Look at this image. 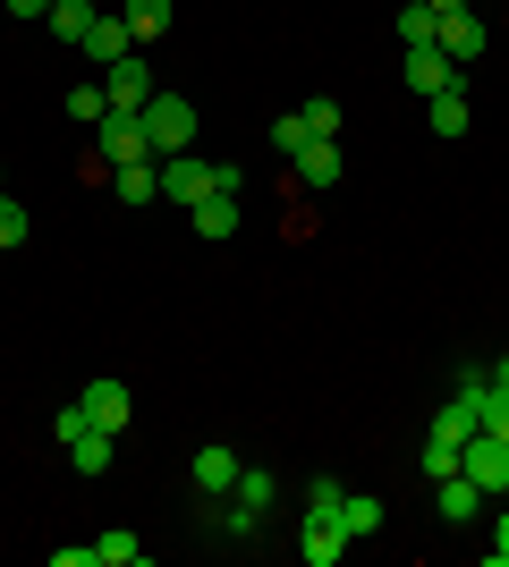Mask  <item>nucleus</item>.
<instances>
[{"instance_id":"nucleus-29","label":"nucleus","mask_w":509,"mask_h":567,"mask_svg":"<svg viewBox=\"0 0 509 567\" xmlns=\"http://www.w3.org/2000/svg\"><path fill=\"white\" fill-rule=\"evenodd\" d=\"M0 246H26V213L9 204V195H0Z\"/></svg>"},{"instance_id":"nucleus-20","label":"nucleus","mask_w":509,"mask_h":567,"mask_svg":"<svg viewBox=\"0 0 509 567\" xmlns=\"http://www.w3.org/2000/svg\"><path fill=\"white\" fill-rule=\"evenodd\" d=\"M120 195H128V204H153V195H162V162H128L120 169Z\"/></svg>"},{"instance_id":"nucleus-3","label":"nucleus","mask_w":509,"mask_h":567,"mask_svg":"<svg viewBox=\"0 0 509 567\" xmlns=\"http://www.w3.org/2000/svg\"><path fill=\"white\" fill-rule=\"evenodd\" d=\"M485 399H492V381H485V373H459V399L434 415V441H450V450H459L467 432H485Z\"/></svg>"},{"instance_id":"nucleus-8","label":"nucleus","mask_w":509,"mask_h":567,"mask_svg":"<svg viewBox=\"0 0 509 567\" xmlns=\"http://www.w3.org/2000/svg\"><path fill=\"white\" fill-rule=\"evenodd\" d=\"M162 195H170V204H204V195H213V162H195V153H162Z\"/></svg>"},{"instance_id":"nucleus-2","label":"nucleus","mask_w":509,"mask_h":567,"mask_svg":"<svg viewBox=\"0 0 509 567\" xmlns=\"http://www.w3.org/2000/svg\"><path fill=\"white\" fill-rule=\"evenodd\" d=\"M94 162H111V169H128V162H153L145 111H102V118H94Z\"/></svg>"},{"instance_id":"nucleus-5","label":"nucleus","mask_w":509,"mask_h":567,"mask_svg":"<svg viewBox=\"0 0 509 567\" xmlns=\"http://www.w3.org/2000/svg\"><path fill=\"white\" fill-rule=\"evenodd\" d=\"M459 474H476V492H509V441L501 432H467L459 441Z\"/></svg>"},{"instance_id":"nucleus-17","label":"nucleus","mask_w":509,"mask_h":567,"mask_svg":"<svg viewBox=\"0 0 509 567\" xmlns=\"http://www.w3.org/2000/svg\"><path fill=\"white\" fill-rule=\"evenodd\" d=\"M425 118H434V136H467V94H459V85L425 94Z\"/></svg>"},{"instance_id":"nucleus-11","label":"nucleus","mask_w":509,"mask_h":567,"mask_svg":"<svg viewBox=\"0 0 509 567\" xmlns=\"http://www.w3.org/2000/svg\"><path fill=\"white\" fill-rule=\"evenodd\" d=\"M399 76H408L416 94H441V85H459V60H450L441 43H416V51H408V69H399Z\"/></svg>"},{"instance_id":"nucleus-24","label":"nucleus","mask_w":509,"mask_h":567,"mask_svg":"<svg viewBox=\"0 0 509 567\" xmlns=\"http://www.w3.org/2000/svg\"><path fill=\"white\" fill-rule=\"evenodd\" d=\"M170 25V0H128V34L145 43V34H162Z\"/></svg>"},{"instance_id":"nucleus-31","label":"nucleus","mask_w":509,"mask_h":567,"mask_svg":"<svg viewBox=\"0 0 509 567\" xmlns=\"http://www.w3.org/2000/svg\"><path fill=\"white\" fill-rule=\"evenodd\" d=\"M492 567H509V517H501V534H492Z\"/></svg>"},{"instance_id":"nucleus-18","label":"nucleus","mask_w":509,"mask_h":567,"mask_svg":"<svg viewBox=\"0 0 509 567\" xmlns=\"http://www.w3.org/2000/svg\"><path fill=\"white\" fill-rule=\"evenodd\" d=\"M339 534H348V543H365V534H383V499L348 492V499H339Z\"/></svg>"},{"instance_id":"nucleus-15","label":"nucleus","mask_w":509,"mask_h":567,"mask_svg":"<svg viewBox=\"0 0 509 567\" xmlns=\"http://www.w3.org/2000/svg\"><path fill=\"white\" fill-rule=\"evenodd\" d=\"M339 550H348V534H339L332 517H306V543H297V559H306V567H332Z\"/></svg>"},{"instance_id":"nucleus-12","label":"nucleus","mask_w":509,"mask_h":567,"mask_svg":"<svg viewBox=\"0 0 509 567\" xmlns=\"http://www.w3.org/2000/svg\"><path fill=\"white\" fill-rule=\"evenodd\" d=\"M77 406H85V424L128 432V390H120V381H85V399H77Z\"/></svg>"},{"instance_id":"nucleus-6","label":"nucleus","mask_w":509,"mask_h":567,"mask_svg":"<svg viewBox=\"0 0 509 567\" xmlns=\"http://www.w3.org/2000/svg\"><path fill=\"white\" fill-rule=\"evenodd\" d=\"M339 169H348V162H339V144H332V136H306V144L289 153V178H297L306 195H332V187H339Z\"/></svg>"},{"instance_id":"nucleus-1","label":"nucleus","mask_w":509,"mask_h":567,"mask_svg":"<svg viewBox=\"0 0 509 567\" xmlns=\"http://www.w3.org/2000/svg\"><path fill=\"white\" fill-rule=\"evenodd\" d=\"M51 432H60V450L77 457V474H102L111 457H120V432L85 424V406H60V415H51Z\"/></svg>"},{"instance_id":"nucleus-26","label":"nucleus","mask_w":509,"mask_h":567,"mask_svg":"<svg viewBox=\"0 0 509 567\" xmlns=\"http://www.w3.org/2000/svg\"><path fill=\"white\" fill-rule=\"evenodd\" d=\"M102 111H111V94H102V85H77V94H69V118H77V127H94Z\"/></svg>"},{"instance_id":"nucleus-21","label":"nucleus","mask_w":509,"mask_h":567,"mask_svg":"<svg viewBox=\"0 0 509 567\" xmlns=\"http://www.w3.org/2000/svg\"><path fill=\"white\" fill-rule=\"evenodd\" d=\"M94 567H145V543H136V534H102V543H94Z\"/></svg>"},{"instance_id":"nucleus-32","label":"nucleus","mask_w":509,"mask_h":567,"mask_svg":"<svg viewBox=\"0 0 509 567\" xmlns=\"http://www.w3.org/2000/svg\"><path fill=\"white\" fill-rule=\"evenodd\" d=\"M9 9H18V18H51V0H9Z\"/></svg>"},{"instance_id":"nucleus-23","label":"nucleus","mask_w":509,"mask_h":567,"mask_svg":"<svg viewBox=\"0 0 509 567\" xmlns=\"http://www.w3.org/2000/svg\"><path fill=\"white\" fill-rule=\"evenodd\" d=\"M434 25H441V9H425V0H408V9H399V43H434Z\"/></svg>"},{"instance_id":"nucleus-4","label":"nucleus","mask_w":509,"mask_h":567,"mask_svg":"<svg viewBox=\"0 0 509 567\" xmlns=\"http://www.w3.org/2000/svg\"><path fill=\"white\" fill-rule=\"evenodd\" d=\"M145 136H153V162H162V153H187V136H195L187 94H153L145 102Z\"/></svg>"},{"instance_id":"nucleus-13","label":"nucleus","mask_w":509,"mask_h":567,"mask_svg":"<svg viewBox=\"0 0 509 567\" xmlns=\"http://www.w3.org/2000/svg\"><path fill=\"white\" fill-rule=\"evenodd\" d=\"M128 43H136V34H128V18H94V25H85V43H77V51H85L94 69H111V60H128Z\"/></svg>"},{"instance_id":"nucleus-33","label":"nucleus","mask_w":509,"mask_h":567,"mask_svg":"<svg viewBox=\"0 0 509 567\" xmlns=\"http://www.w3.org/2000/svg\"><path fill=\"white\" fill-rule=\"evenodd\" d=\"M485 381H492V390H509V355H501V364H492V373H485Z\"/></svg>"},{"instance_id":"nucleus-22","label":"nucleus","mask_w":509,"mask_h":567,"mask_svg":"<svg viewBox=\"0 0 509 567\" xmlns=\"http://www.w3.org/2000/svg\"><path fill=\"white\" fill-rule=\"evenodd\" d=\"M102 9H85V0H51V34H69V43H85V25H94Z\"/></svg>"},{"instance_id":"nucleus-16","label":"nucleus","mask_w":509,"mask_h":567,"mask_svg":"<svg viewBox=\"0 0 509 567\" xmlns=\"http://www.w3.org/2000/svg\"><path fill=\"white\" fill-rule=\"evenodd\" d=\"M187 213H195V237H230V229H238V195H204V204H187Z\"/></svg>"},{"instance_id":"nucleus-25","label":"nucleus","mask_w":509,"mask_h":567,"mask_svg":"<svg viewBox=\"0 0 509 567\" xmlns=\"http://www.w3.org/2000/svg\"><path fill=\"white\" fill-rule=\"evenodd\" d=\"M255 525H264V517H255V508H238V499H230V508H213V534H230V543H246Z\"/></svg>"},{"instance_id":"nucleus-14","label":"nucleus","mask_w":509,"mask_h":567,"mask_svg":"<svg viewBox=\"0 0 509 567\" xmlns=\"http://www.w3.org/2000/svg\"><path fill=\"white\" fill-rule=\"evenodd\" d=\"M441 517L450 525H476V508H485V492H476V474H441Z\"/></svg>"},{"instance_id":"nucleus-28","label":"nucleus","mask_w":509,"mask_h":567,"mask_svg":"<svg viewBox=\"0 0 509 567\" xmlns=\"http://www.w3.org/2000/svg\"><path fill=\"white\" fill-rule=\"evenodd\" d=\"M425 474H434V483H441V474H459V450H450V441H434V432H425Z\"/></svg>"},{"instance_id":"nucleus-7","label":"nucleus","mask_w":509,"mask_h":567,"mask_svg":"<svg viewBox=\"0 0 509 567\" xmlns=\"http://www.w3.org/2000/svg\"><path fill=\"white\" fill-rule=\"evenodd\" d=\"M102 94H111V111H145L162 85H153V69L128 51V60H111V69H102Z\"/></svg>"},{"instance_id":"nucleus-9","label":"nucleus","mask_w":509,"mask_h":567,"mask_svg":"<svg viewBox=\"0 0 509 567\" xmlns=\"http://www.w3.org/2000/svg\"><path fill=\"white\" fill-rule=\"evenodd\" d=\"M434 43H441V51H450V60L467 69V60H485V43H492V34H485V18H476V9H450V18L434 25Z\"/></svg>"},{"instance_id":"nucleus-27","label":"nucleus","mask_w":509,"mask_h":567,"mask_svg":"<svg viewBox=\"0 0 509 567\" xmlns=\"http://www.w3.org/2000/svg\"><path fill=\"white\" fill-rule=\"evenodd\" d=\"M297 118H306V136H339V102H332V94H315Z\"/></svg>"},{"instance_id":"nucleus-34","label":"nucleus","mask_w":509,"mask_h":567,"mask_svg":"<svg viewBox=\"0 0 509 567\" xmlns=\"http://www.w3.org/2000/svg\"><path fill=\"white\" fill-rule=\"evenodd\" d=\"M425 9H441V18H450V9H467V0H425Z\"/></svg>"},{"instance_id":"nucleus-10","label":"nucleus","mask_w":509,"mask_h":567,"mask_svg":"<svg viewBox=\"0 0 509 567\" xmlns=\"http://www.w3.org/2000/svg\"><path fill=\"white\" fill-rule=\"evenodd\" d=\"M187 483H195L204 499H221L230 483H238V450H221V441H204V450L187 457Z\"/></svg>"},{"instance_id":"nucleus-19","label":"nucleus","mask_w":509,"mask_h":567,"mask_svg":"<svg viewBox=\"0 0 509 567\" xmlns=\"http://www.w3.org/2000/svg\"><path fill=\"white\" fill-rule=\"evenodd\" d=\"M272 492H281V483H272L264 466H238V483H230V499H238V508H255V517L272 508Z\"/></svg>"},{"instance_id":"nucleus-30","label":"nucleus","mask_w":509,"mask_h":567,"mask_svg":"<svg viewBox=\"0 0 509 567\" xmlns=\"http://www.w3.org/2000/svg\"><path fill=\"white\" fill-rule=\"evenodd\" d=\"M485 432H501V441H509V390H492V399H485Z\"/></svg>"}]
</instances>
